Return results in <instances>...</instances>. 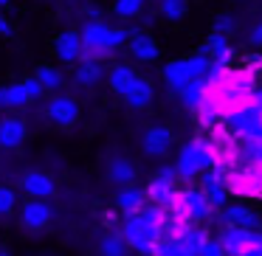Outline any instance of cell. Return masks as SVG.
<instances>
[{
	"label": "cell",
	"mask_w": 262,
	"mask_h": 256,
	"mask_svg": "<svg viewBox=\"0 0 262 256\" xmlns=\"http://www.w3.org/2000/svg\"><path fill=\"white\" fill-rule=\"evenodd\" d=\"M79 34H82V48H85L82 59H96V62L113 57L124 42H130L127 40L130 34L124 29H113V26L102 23V20H88Z\"/></svg>",
	"instance_id": "6da1fadb"
},
{
	"label": "cell",
	"mask_w": 262,
	"mask_h": 256,
	"mask_svg": "<svg viewBox=\"0 0 262 256\" xmlns=\"http://www.w3.org/2000/svg\"><path fill=\"white\" fill-rule=\"evenodd\" d=\"M214 166V149L206 138H192L189 144H183L181 155H178V177L181 180H194L198 175L209 172Z\"/></svg>",
	"instance_id": "7a4b0ae2"
},
{
	"label": "cell",
	"mask_w": 262,
	"mask_h": 256,
	"mask_svg": "<svg viewBox=\"0 0 262 256\" xmlns=\"http://www.w3.org/2000/svg\"><path fill=\"white\" fill-rule=\"evenodd\" d=\"M209 68H211V57L194 54V57H189V59H172L164 68V79H166V85H169V90H175L178 96H181L194 79H203V76L209 74Z\"/></svg>",
	"instance_id": "3957f363"
},
{
	"label": "cell",
	"mask_w": 262,
	"mask_h": 256,
	"mask_svg": "<svg viewBox=\"0 0 262 256\" xmlns=\"http://www.w3.org/2000/svg\"><path fill=\"white\" fill-rule=\"evenodd\" d=\"M121 234H124L127 245H130L133 250H138L141 256H149L155 245L164 239V228L155 225V222H149V220H144L141 214L127 217V220H124V228H121Z\"/></svg>",
	"instance_id": "277c9868"
},
{
	"label": "cell",
	"mask_w": 262,
	"mask_h": 256,
	"mask_svg": "<svg viewBox=\"0 0 262 256\" xmlns=\"http://www.w3.org/2000/svg\"><path fill=\"white\" fill-rule=\"evenodd\" d=\"M220 245L226 248V253H231V256H245V250L262 248V231H248V228L226 225L220 234Z\"/></svg>",
	"instance_id": "5b68a950"
},
{
	"label": "cell",
	"mask_w": 262,
	"mask_h": 256,
	"mask_svg": "<svg viewBox=\"0 0 262 256\" xmlns=\"http://www.w3.org/2000/svg\"><path fill=\"white\" fill-rule=\"evenodd\" d=\"M46 119L51 121L54 127H71L79 121V102L74 96H65V93H57L51 96V102L46 104Z\"/></svg>",
	"instance_id": "8992f818"
},
{
	"label": "cell",
	"mask_w": 262,
	"mask_h": 256,
	"mask_svg": "<svg viewBox=\"0 0 262 256\" xmlns=\"http://www.w3.org/2000/svg\"><path fill=\"white\" fill-rule=\"evenodd\" d=\"M54 57L62 65H79L85 57V48H82V34L74 29H65L54 37Z\"/></svg>",
	"instance_id": "52a82bcc"
},
{
	"label": "cell",
	"mask_w": 262,
	"mask_h": 256,
	"mask_svg": "<svg viewBox=\"0 0 262 256\" xmlns=\"http://www.w3.org/2000/svg\"><path fill=\"white\" fill-rule=\"evenodd\" d=\"M51 220H54V208L48 200H29L26 197V203L20 205V225L26 231H42Z\"/></svg>",
	"instance_id": "ba28073f"
},
{
	"label": "cell",
	"mask_w": 262,
	"mask_h": 256,
	"mask_svg": "<svg viewBox=\"0 0 262 256\" xmlns=\"http://www.w3.org/2000/svg\"><path fill=\"white\" fill-rule=\"evenodd\" d=\"M20 189L29 200H48L57 194V180H54L48 172H40V169H31L23 175L20 180Z\"/></svg>",
	"instance_id": "9c48e42d"
},
{
	"label": "cell",
	"mask_w": 262,
	"mask_h": 256,
	"mask_svg": "<svg viewBox=\"0 0 262 256\" xmlns=\"http://www.w3.org/2000/svg\"><path fill=\"white\" fill-rule=\"evenodd\" d=\"M29 138V124L17 113L0 115V149H17Z\"/></svg>",
	"instance_id": "30bf717a"
},
{
	"label": "cell",
	"mask_w": 262,
	"mask_h": 256,
	"mask_svg": "<svg viewBox=\"0 0 262 256\" xmlns=\"http://www.w3.org/2000/svg\"><path fill=\"white\" fill-rule=\"evenodd\" d=\"M141 149L149 158H164L172 149V130L164 124H152L147 127V132L141 135Z\"/></svg>",
	"instance_id": "8fae6325"
},
{
	"label": "cell",
	"mask_w": 262,
	"mask_h": 256,
	"mask_svg": "<svg viewBox=\"0 0 262 256\" xmlns=\"http://www.w3.org/2000/svg\"><path fill=\"white\" fill-rule=\"evenodd\" d=\"M181 197H183V205H186V214L192 220V225H203L211 217V203L203 189H183Z\"/></svg>",
	"instance_id": "7c38bea8"
},
{
	"label": "cell",
	"mask_w": 262,
	"mask_h": 256,
	"mask_svg": "<svg viewBox=\"0 0 262 256\" xmlns=\"http://www.w3.org/2000/svg\"><path fill=\"white\" fill-rule=\"evenodd\" d=\"M144 205H147V192H141V189H136V186H124L119 194H116V208H119L124 217L141 214Z\"/></svg>",
	"instance_id": "4fadbf2b"
},
{
	"label": "cell",
	"mask_w": 262,
	"mask_h": 256,
	"mask_svg": "<svg viewBox=\"0 0 262 256\" xmlns=\"http://www.w3.org/2000/svg\"><path fill=\"white\" fill-rule=\"evenodd\" d=\"M223 220L231 228H248V231H259V225H262L259 214H254L248 205H228L223 211Z\"/></svg>",
	"instance_id": "5bb4252c"
},
{
	"label": "cell",
	"mask_w": 262,
	"mask_h": 256,
	"mask_svg": "<svg viewBox=\"0 0 262 256\" xmlns=\"http://www.w3.org/2000/svg\"><path fill=\"white\" fill-rule=\"evenodd\" d=\"M138 82V74L130 68V65H113V68L107 71V85L110 90L116 93V96L124 99L127 93H130V87Z\"/></svg>",
	"instance_id": "9a60e30c"
},
{
	"label": "cell",
	"mask_w": 262,
	"mask_h": 256,
	"mask_svg": "<svg viewBox=\"0 0 262 256\" xmlns=\"http://www.w3.org/2000/svg\"><path fill=\"white\" fill-rule=\"evenodd\" d=\"M104 172H107V180L119 183V186H130L138 175L136 164H133L130 158H121V155H113V158L107 160V166H104Z\"/></svg>",
	"instance_id": "2e32d148"
},
{
	"label": "cell",
	"mask_w": 262,
	"mask_h": 256,
	"mask_svg": "<svg viewBox=\"0 0 262 256\" xmlns=\"http://www.w3.org/2000/svg\"><path fill=\"white\" fill-rule=\"evenodd\" d=\"M127 48H130V57L138 59V62H152V59H158V42L149 34H144V31H136L130 37V42H127Z\"/></svg>",
	"instance_id": "e0dca14e"
},
{
	"label": "cell",
	"mask_w": 262,
	"mask_h": 256,
	"mask_svg": "<svg viewBox=\"0 0 262 256\" xmlns=\"http://www.w3.org/2000/svg\"><path fill=\"white\" fill-rule=\"evenodd\" d=\"M155 99V87L149 79H144V76H138V82L130 87V93L124 96V104L130 110H147L149 104H152Z\"/></svg>",
	"instance_id": "ac0fdd59"
},
{
	"label": "cell",
	"mask_w": 262,
	"mask_h": 256,
	"mask_svg": "<svg viewBox=\"0 0 262 256\" xmlns=\"http://www.w3.org/2000/svg\"><path fill=\"white\" fill-rule=\"evenodd\" d=\"M31 99L26 93L23 82H9V85H0V107L3 110H23L29 107Z\"/></svg>",
	"instance_id": "d6986e66"
},
{
	"label": "cell",
	"mask_w": 262,
	"mask_h": 256,
	"mask_svg": "<svg viewBox=\"0 0 262 256\" xmlns=\"http://www.w3.org/2000/svg\"><path fill=\"white\" fill-rule=\"evenodd\" d=\"M127 250H130V245L121 231H107L99 239V256H127Z\"/></svg>",
	"instance_id": "ffe728a7"
},
{
	"label": "cell",
	"mask_w": 262,
	"mask_h": 256,
	"mask_svg": "<svg viewBox=\"0 0 262 256\" xmlns=\"http://www.w3.org/2000/svg\"><path fill=\"white\" fill-rule=\"evenodd\" d=\"M76 82H79L82 87H93V85H99V82L104 79V71H102V65L96 62V59H82L79 65H76Z\"/></svg>",
	"instance_id": "44dd1931"
},
{
	"label": "cell",
	"mask_w": 262,
	"mask_h": 256,
	"mask_svg": "<svg viewBox=\"0 0 262 256\" xmlns=\"http://www.w3.org/2000/svg\"><path fill=\"white\" fill-rule=\"evenodd\" d=\"M147 197L152 205H161V208H169L172 205V197H175V189L169 183H161V180H152L147 186Z\"/></svg>",
	"instance_id": "7402d4cb"
},
{
	"label": "cell",
	"mask_w": 262,
	"mask_h": 256,
	"mask_svg": "<svg viewBox=\"0 0 262 256\" xmlns=\"http://www.w3.org/2000/svg\"><path fill=\"white\" fill-rule=\"evenodd\" d=\"M34 76L42 82V87H46V93L51 90V93H57L59 87L65 85V76H62V71L59 68H54V65H40V68L34 71Z\"/></svg>",
	"instance_id": "603a6c76"
},
{
	"label": "cell",
	"mask_w": 262,
	"mask_h": 256,
	"mask_svg": "<svg viewBox=\"0 0 262 256\" xmlns=\"http://www.w3.org/2000/svg\"><path fill=\"white\" fill-rule=\"evenodd\" d=\"M144 3L147 0H113V14L121 20H133L144 12Z\"/></svg>",
	"instance_id": "cb8c5ba5"
},
{
	"label": "cell",
	"mask_w": 262,
	"mask_h": 256,
	"mask_svg": "<svg viewBox=\"0 0 262 256\" xmlns=\"http://www.w3.org/2000/svg\"><path fill=\"white\" fill-rule=\"evenodd\" d=\"M203 192H206V197H209L211 208H226L231 189H228V183H211V186L203 189Z\"/></svg>",
	"instance_id": "d4e9b609"
},
{
	"label": "cell",
	"mask_w": 262,
	"mask_h": 256,
	"mask_svg": "<svg viewBox=\"0 0 262 256\" xmlns=\"http://www.w3.org/2000/svg\"><path fill=\"white\" fill-rule=\"evenodd\" d=\"M158 12L164 14L166 20L178 23V20L186 17V0H161V3H158Z\"/></svg>",
	"instance_id": "484cf974"
},
{
	"label": "cell",
	"mask_w": 262,
	"mask_h": 256,
	"mask_svg": "<svg viewBox=\"0 0 262 256\" xmlns=\"http://www.w3.org/2000/svg\"><path fill=\"white\" fill-rule=\"evenodd\" d=\"M14 208H17V192H14L12 186H3V183H0V220L12 217Z\"/></svg>",
	"instance_id": "4316f807"
},
{
	"label": "cell",
	"mask_w": 262,
	"mask_h": 256,
	"mask_svg": "<svg viewBox=\"0 0 262 256\" xmlns=\"http://www.w3.org/2000/svg\"><path fill=\"white\" fill-rule=\"evenodd\" d=\"M20 82H23V87H26V93H29V99H31V102H40V99L46 96V87H42V82L37 79L34 74H31V76H26V79H20Z\"/></svg>",
	"instance_id": "83f0119b"
},
{
	"label": "cell",
	"mask_w": 262,
	"mask_h": 256,
	"mask_svg": "<svg viewBox=\"0 0 262 256\" xmlns=\"http://www.w3.org/2000/svg\"><path fill=\"white\" fill-rule=\"evenodd\" d=\"M155 180L175 186V180H178V169H175V166H161V169H158V175H155Z\"/></svg>",
	"instance_id": "f1b7e54d"
},
{
	"label": "cell",
	"mask_w": 262,
	"mask_h": 256,
	"mask_svg": "<svg viewBox=\"0 0 262 256\" xmlns=\"http://www.w3.org/2000/svg\"><path fill=\"white\" fill-rule=\"evenodd\" d=\"M200 256H226V248L220 245V239H209L200 250Z\"/></svg>",
	"instance_id": "f546056e"
},
{
	"label": "cell",
	"mask_w": 262,
	"mask_h": 256,
	"mask_svg": "<svg viewBox=\"0 0 262 256\" xmlns=\"http://www.w3.org/2000/svg\"><path fill=\"white\" fill-rule=\"evenodd\" d=\"M214 31L217 34H228V31H234V17H228V14H220L214 23Z\"/></svg>",
	"instance_id": "4dcf8cb0"
},
{
	"label": "cell",
	"mask_w": 262,
	"mask_h": 256,
	"mask_svg": "<svg viewBox=\"0 0 262 256\" xmlns=\"http://www.w3.org/2000/svg\"><path fill=\"white\" fill-rule=\"evenodd\" d=\"M0 37H3V40L14 37V23L6 17V14H0Z\"/></svg>",
	"instance_id": "1f68e13d"
},
{
	"label": "cell",
	"mask_w": 262,
	"mask_h": 256,
	"mask_svg": "<svg viewBox=\"0 0 262 256\" xmlns=\"http://www.w3.org/2000/svg\"><path fill=\"white\" fill-rule=\"evenodd\" d=\"M248 42L254 48H259L262 45V26H256V29H251V34H248Z\"/></svg>",
	"instance_id": "d6a6232c"
},
{
	"label": "cell",
	"mask_w": 262,
	"mask_h": 256,
	"mask_svg": "<svg viewBox=\"0 0 262 256\" xmlns=\"http://www.w3.org/2000/svg\"><path fill=\"white\" fill-rule=\"evenodd\" d=\"M14 0H0V9H6V6H12Z\"/></svg>",
	"instance_id": "836d02e7"
},
{
	"label": "cell",
	"mask_w": 262,
	"mask_h": 256,
	"mask_svg": "<svg viewBox=\"0 0 262 256\" xmlns=\"http://www.w3.org/2000/svg\"><path fill=\"white\" fill-rule=\"evenodd\" d=\"M0 256H12V253H9V250H3V248H0Z\"/></svg>",
	"instance_id": "e575fe53"
},
{
	"label": "cell",
	"mask_w": 262,
	"mask_h": 256,
	"mask_svg": "<svg viewBox=\"0 0 262 256\" xmlns=\"http://www.w3.org/2000/svg\"><path fill=\"white\" fill-rule=\"evenodd\" d=\"M259 231H262V225H259Z\"/></svg>",
	"instance_id": "d590c367"
},
{
	"label": "cell",
	"mask_w": 262,
	"mask_h": 256,
	"mask_svg": "<svg viewBox=\"0 0 262 256\" xmlns=\"http://www.w3.org/2000/svg\"><path fill=\"white\" fill-rule=\"evenodd\" d=\"M74 3H76V0H74Z\"/></svg>",
	"instance_id": "8d00e7d4"
}]
</instances>
